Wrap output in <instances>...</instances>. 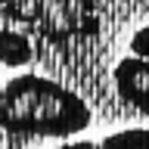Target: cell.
<instances>
[{"mask_svg": "<svg viewBox=\"0 0 149 149\" xmlns=\"http://www.w3.org/2000/svg\"><path fill=\"white\" fill-rule=\"evenodd\" d=\"M59 149H149L146 127H124L109 134L106 140H81V143H62Z\"/></svg>", "mask_w": 149, "mask_h": 149, "instance_id": "obj_4", "label": "cell"}, {"mask_svg": "<svg viewBox=\"0 0 149 149\" xmlns=\"http://www.w3.org/2000/svg\"><path fill=\"white\" fill-rule=\"evenodd\" d=\"M31 56H34V47L28 34L16 28H0V62L6 68H22L31 62Z\"/></svg>", "mask_w": 149, "mask_h": 149, "instance_id": "obj_5", "label": "cell"}, {"mask_svg": "<svg viewBox=\"0 0 149 149\" xmlns=\"http://www.w3.org/2000/svg\"><path fill=\"white\" fill-rule=\"evenodd\" d=\"M115 90L130 109L149 115V62L137 56H124L112 72Z\"/></svg>", "mask_w": 149, "mask_h": 149, "instance_id": "obj_3", "label": "cell"}, {"mask_svg": "<svg viewBox=\"0 0 149 149\" xmlns=\"http://www.w3.org/2000/svg\"><path fill=\"white\" fill-rule=\"evenodd\" d=\"M130 56H137V59H146V62H149V25L137 28V31L130 34Z\"/></svg>", "mask_w": 149, "mask_h": 149, "instance_id": "obj_6", "label": "cell"}, {"mask_svg": "<svg viewBox=\"0 0 149 149\" xmlns=\"http://www.w3.org/2000/svg\"><path fill=\"white\" fill-rule=\"evenodd\" d=\"M6 13L13 22L31 25L47 40H72L96 31L93 3H9Z\"/></svg>", "mask_w": 149, "mask_h": 149, "instance_id": "obj_2", "label": "cell"}, {"mask_svg": "<svg viewBox=\"0 0 149 149\" xmlns=\"http://www.w3.org/2000/svg\"><path fill=\"white\" fill-rule=\"evenodd\" d=\"M90 127V106L44 74H16L0 87V130L13 137H74Z\"/></svg>", "mask_w": 149, "mask_h": 149, "instance_id": "obj_1", "label": "cell"}]
</instances>
